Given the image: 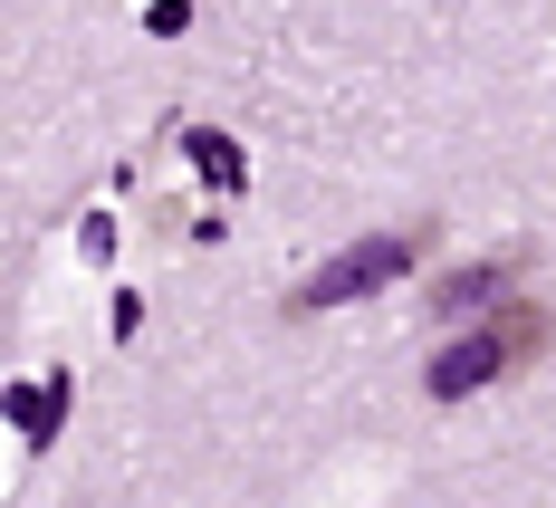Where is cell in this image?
<instances>
[{
    "label": "cell",
    "instance_id": "6da1fadb",
    "mask_svg": "<svg viewBox=\"0 0 556 508\" xmlns=\"http://www.w3.org/2000/svg\"><path fill=\"white\" fill-rule=\"evenodd\" d=\"M422 250H432V221H393V230H365V240H345L327 269H307V279L288 288V307H345V297H375L393 288L403 269H422Z\"/></svg>",
    "mask_w": 556,
    "mask_h": 508
},
{
    "label": "cell",
    "instance_id": "7a4b0ae2",
    "mask_svg": "<svg viewBox=\"0 0 556 508\" xmlns=\"http://www.w3.org/2000/svg\"><path fill=\"white\" fill-rule=\"evenodd\" d=\"M538 345H547V307H528V297H518V307H500L490 327L451 336L442 355H432V374H422V384H432V403H470L480 384H500L508 365H528Z\"/></svg>",
    "mask_w": 556,
    "mask_h": 508
},
{
    "label": "cell",
    "instance_id": "3957f363",
    "mask_svg": "<svg viewBox=\"0 0 556 508\" xmlns=\"http://www.w3.org/2000/svg\"><path fill=\"white\" fill-rule=\"evenodd\" d=\"M518 279H528V259H518V250H500V259H460V269L432 279V307H442V317H470V307H500Z\"/></svg>",
    "mask_w": 556,
    "mask_h": 508
},
{
    "label": "cell",
    "instance_id": "277c9868",
    "mask_svg": "<svg viewBox=\"0 0 556 508\" xmlns=\"http://www.w3.org/2000/svg\"><path fill=\"white\" fill-rule=\"evenodd\" d=\"M58 422H67V374H39V384L10 394V432H20V452H49Z\"/></svg>",
    "mask_w": 556,
    "mask_h": 508
},
{
    "label": "cell",
    "instance_id": "5b68a950",
    "mask_svg": "<svg viewBox=\"0 0 556 508\" xmlns=\"http://www.w3.org/2000/svg\"><path fill=\"white\" fill-rule=\"evenodd\" d=\"M192 164H202V182H222V192L250 182V154H240L230 135H192Z\"/></svg>",
    "mask_w": 556,
    "mask_h": 508
},
{
    "label": "cell",
    "instance_id": "8992f818",
    "mask_svg": "<svg viewBox=\"0 0 556 508\" xmlns=\"http://www.w3.org/2000/svg\"><path fill=\"white\" fill-rule=\"evenodd\" d=\"M192 29V0H154V39H182Z\"/></svg>",
    "mask_w": 556,
    "mask_h": 508
}]
</instances>
